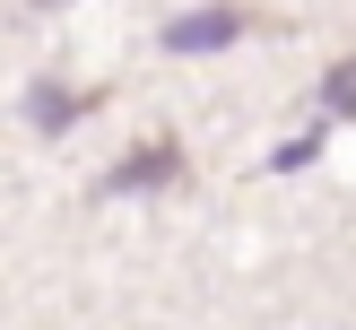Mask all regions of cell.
Returning a JSON list of instances; mask_svg holds the SVG:
<instances>
[{"label":"cell","mask_w":356,"mask_h":330,"mask_svg":"<svg viewBox=\"0 0 356 330\" xmlns=\"http://www.w3.org/2000/svg\"><path fill=\"white\" fill-rule=\"evenodd\" d=\"M322 113L356 122V52H348V61H330V79H322Z\"/></svg>","instance_id":"277c9868"},{"label":"cell","mask_w":356,"mask_h":330,"mask_svg":"<svg viewBox=\"0 0 356 330\" xmlns=\"http://www.w3.org/2000/svg\"><path fill=\"white\" fill-rule=\"evenodd\" d=\"M322 156V131H305V139H287V148H270V174H296V165H313Z\"/></svg>","instance_id":"5b68a950"},{"label":"cell","mask_w":356,"mask_h":330,"mask_svg":"<svg viewBox=\"0 0 356 330\" xmlns=\"http://www.w3.org/2000/svg\"><path fill=\"white\" fill-rule=\"evenodd\" d=\"M87 104H104V87H61V79H35L26 87V122H35V131H61V122H79Z\"/></svg>","instance_id":"3957f363"},{"label":"cell","mask_w":356,"mask_h":330,"mask_svg":"<svg viewBox=\"0 0 356 330\" xmlns=\"http://www.w3.org/2000/svg\"><path fill=\"white\" fill-rule=\"evenodd\" d=\"M252 26H261V17L252 9H226V0H218V9H183L165 26V52H226L235 35H252Z\"/></svg>","instance_id":"7a4b0ae2"},{"label":"cell","mask_w":356,"mask_h":330,"mask_svg":"<svg viewBox=\"0 0 356 330\" xmlns=\"http://www.w3.org/2000/svg\"><path fill=\"white\" fill-rule=\"evenodd\" d=\"M183 183H191L183 139H148V148H131L113 174H104V191H183Z\"/></svg>","instance_id":"6da1fadb"}]
</instances>
